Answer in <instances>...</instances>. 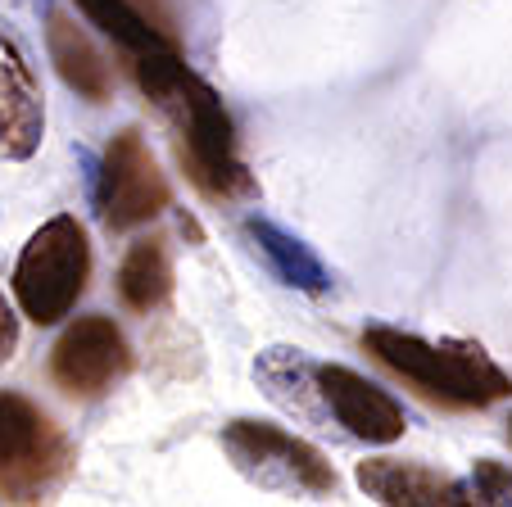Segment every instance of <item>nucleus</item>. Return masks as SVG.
Segmentation results:
<instances>
[{"mask_svg":"<svg viewBox=\"0 0 512 507\" xmlns=\"http://www.w3.org/2000/svg\"><path fill=\"white\" fill-rule=\"evenodd\" d=\"M136 82L168 118L177 123V159L186 177L213 200H236L254 191V177L245 173L241 154H236V132L227 118L223 100L204 87L200 77L177 59L173 46H155L136 55Z\"/></svg>","mask_w":512,"mask_h":507,"instance_id":"f257e3e1","label":"nucleus"},{"mask_svg":"<svg viewBox=\"0 0 512 507\" xmlns=\"http://www.w3.org/2000/svg\"><path fill=\"white\" fill-rule=\"evenodd\" d=\"M363 349L417 390L435 394V399L454 403V408H485V403L512 394V381L503 367L472 340H445V345H426L417 335L390 331V326H368L363 331Z\"/></svg>","mask_w":512,"mask_h":507,"instance_id":"f03ea898","label":"nucleus"},{"mask_svg":"<svg viewBox=\"0 0 512 507\" xmlns=\"http://www.w3.org/2000/svg\"><path fill=\"white\" fill-rule=\"evenodd\" d=\"M91 277V245L78 218H50L37 236L23 245L19 268H14V299L23 317L37 326H50L78 308Z\"/></svg>","mask_w":512,"mask_h":507,"instance_id":"7ed1b4c3","label":"nucleus"},{"mask_svg":"<svg viewBox=\"0 0 512 507\" xmlns=\"http://www.w3.org/2000/svg\"><path fill=\"white\" fill-rule=\"evenodd\" d=\"M73 449L59 426L23 394L0 390V494L37 503L68 476Z\"/></svg>","mask_w":512,"mask_h":507,"instance_id":"20e7f679","label":"nucleus"},{"mask_svg":"<svg viewBox=\"0 0 512 507\" xmlns=\"http://www.w3.org/2000/svg\"><path fill=\"white\" fill-rule=\"evenodd\" d=\"M232 462L263 489H300V494H331L336 471L313 444L286 435L268 421H232L223 431Z\"/></svg>","mask_w":512,"mask_h":507,"instance_id":"39448f33","label":"nucleus"},{"mask_svg":"<svg viewBox=\"0 0 512 507\" xmlns=\"http://www.w3.org/2000/svg\"><path fill=\"white\" fill-rule=\"evenodd\" d=\"M168 209V182L159 173L155 154L145 150L141 132H118L114 145L105 150V168H100V213L114 231L141 227V222L159 218Z\"/></svg>","mask_w":512,"mask_h":507,"instance_id":"423d86ee","label":"nucleus"},{"mask_svg":"<svg viewBox=\"0 0 512 507\" xmlns=\"http://www.w3.org/2000/svg\"><path fill=\"white\" fill-rule=\"evenodd\" d=\"M132 372V349H127L123 331L109 317H78L59 335L55 354H50V376L59 390L78 394V399H96V394L114 390L123 376Z\"/></svg>","mask_w":512,"mask_h":507,"instance_id":"0eeeda50","label":"nucleus"},{"mask_svg":"<svg viewBox=\"0 0 512 507\" xmlns=\"http://www.w3.org/2000/svg\"><path fill=\"white\" fill-rule=\"evenodd\" d=\"M313 376H318V390L327 399V408L336 412V421L349 435H358V440H368V444H390L404 435V426H408L404 408L381 385L363 381L349 367H318Z\"/></svg>","mask_w":512,"mask_h":507,"instance_id":"6e6552de","label":"nucleus"},{"mask_svg":"<svg viewBox=\"0 0 512 507\" xmlns=\"http://www.w3.org/2000/svg\"><path fill=\"white\" fill-rule=\"evenodd\" d=\"M41 91L32 64L10 37H0V159H28L41 145Z\"/></svg>","mask_w":512,"mask_h":507,"instance_id":"1a4fd4ad","label":"nucleus"},{"mask_svg":"<svg viewBox=\"0 0 512 507\" xmlns=\"http://www.w3.org/2000/svg\"><path fill=\"white\" fill-rule=\"evenodd\" d=\"M358 485L363 494L390 507H463L476 503L454 476L422 467V462H399V458H372L358 467Z\"/></svg>","mask_w":512,"mask_h":507,"instance_id":"9d476101","label":"nucleus"},{"mask_svg":"<svg viewBox=\"0 0 512 507\" xmlns=\"http://www.w3.org/2000/svg\"><path fill=\"white\" fill-rule=\"evenodd\" d=\"M50 59H55L59 77H64L68 87L78 91L87 100H109V87H114V77H109V64L100 59V50L91 46V37L78 28L73 19L55 14L50 19Z\"/></svg>","mask_w":512,"mask_h":507,"instance_id":"9b49d317","label":"nucleus"},{"mask_svg":"<svg viewBox=\"0 0 512 507\" xmlns=\"http://www.w3.org/2000/svg\"><path fill=\"white\" fill-rule=\"evenodd\" d=\"M173 290V263H168L164 240H136L123 254V268H118V295H123L127 308L136 313H150L159 308Z\"/></svg>","mask_w":512,"mask_h":507,"instance_id":"f8f14e48","label":"nucleus"},{"mask_svg":"<svg viewBox=\"0 0 512 507\" xmlns=\"http://www.w3.org/2000/svg\"><path fill=\"white\" fill-rule=\"evenodd\" d=\"M245 236L254 240V249H259L263 259H268V268L277 272L286 286L327 290V268H322L318 254H313L304 240L286 236L281 227H272V222H263V218H250V222H245Z\"/></svg>","mask_w":512,"mask_h":507,"instance_id":"ddd939ff","label":"nucleus"},{"mask_svg":"<svg viewBox=\"0 0 512 507\" xmlns=\"http://www.w3.org/2000/svg\"><path fill=\"white\" fill-rule=\"evenodd\" d=\"M78 5H82V14L114 41V46L132 50V55L155 50V46H173V37H164L155 23L136 10L132 0H78Z\"/></svg>","mask_w":512,"mask_h":507,"instance_id":"4468645a","label":"nucleus"},{"mask_svg":"<svg viewBox=\"0 0 512 507\" xmlns=\"http://www.w3.org/2000/svg\"><path fill=\"white\" fill-rule=\"evenodd\" d=\"M14 349H19V317H14V308L0 295V363H10Z\"/></svg>","mask_w":512,"mask_h":507,"instance_id":"2eb2a0df","label":"nucleus"},{"mask_svg":"<svg viewBox=\"0 0 512 507\" xmlns=\"http://www.w3.org/2000/svg\"><path fill=\"white\" fill-rule=\"evenodd\" d=\"M136 10L145 14V19L155 23L159 32H164V37H173V23H168V10H164V0H132Z\"/></svg>","mask_w":512,"mask_h":507,"instance_id":"dca6fc26","label":"nucleus"}]
</instances>
